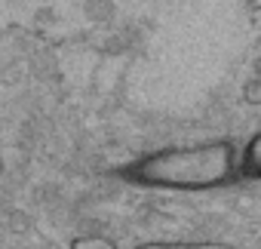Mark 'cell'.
Wrapping results in <instances>:
<instances>
[{
    "mask_svg": "<svg viewBox=\"0 0 261 249\" xmlns=\"http://www.w3.org/2000/svg\"><path fill=\"white\" fill-rule=\"evenodd\" d=\"M240 169V151L227 139L197 145H166L129 166V179L157 191H212L227 185Z\"/></svg>",
    "mask_w": 261,
    "mask_h": 249,
    "instance_id": "obj_1",
    "label": "cell"
},
{
    "mask_svg": "<svg viewBox=\"0 0 261 249\" xmlns=\"http://www.w3.org/2000/svg\"><path fill=\"white\" fill-rule=\"evenodd\" d=\"M133 249H237L224 240H148Z\"/></svg>",
    "mask_w": 261,
    "mask_h": 249,
    "instance_id": "obj_2",
    "label": "cell"
},
{
    "mask_svg": "<svg viewBox=\"0 0 261 249\" xmlns=\"http://www.w3.org/2000/svg\"><path fill=\"white\" fill-rule=\"evenodd\" d=\"M240 172L249 179H261V130L252 133V139L240 151Z\"/></svg>",
    "mask_w": 261,
    "mask_h": 249,
    "instance_id": "obj_3",
    "label": "cell"
},
{
    "mask_svg": "<svg viewBox=\"0 0 261 249\" xmlns=\"http://www.w3.org/2000/svg\"><path fill=\"white\" fill-rule=\"evenodd\" d=\"M71 249H120L111 237H77L71 240Z\"/></svg>",
    "mask_w": 261,
    "mask_h": 249,
    "instance_id": "obj_4",
    "label": "cell"
},
{
    "mask_svg": "<svg viewBox=\"0 0 261 249\" xmlns=\"http://www.w3.org/2000/svg\"><path fill=\"white\" fill-rule=\"evenodd\" d=\"M0 172H4V157H0Z\"/></svg>",
    "mask_w": 261,
    "mask_h": 249,
    "instance_id": "obj_5",
    "label": "cell"
}]
</instances>
